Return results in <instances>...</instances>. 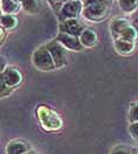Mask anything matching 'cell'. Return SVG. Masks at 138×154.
Wrapping results in <instances>:
<instances>
[{"label": "cell", "mask_w": 138, "mask_h": 154, "mask_svg": "<svg viewBox=\"0 0 138 154\" xmlns=\"http://www.w3.org/2000/svg\"><path fill=\"white\" fill-rule=\"evenodd\" d=\"M37 114L39 121L45 131L54 132V131H59L63 127V120L60 119V116L46 106H39L37 109Z\"/></svg>", "instance_id": "1"}, {"label": "cell", "mask_w": 138, "mask_h": 154, "mask_svg": "<svg viewBox=\"0 0 138 154\" xmlns=\"http://www.w3.org/2000/svg\"><path fill=\"white\" fill-rule=\"evenodd\" d=\"M32 61H33L34 67L39 71H43V72H50V71H53L56 68L53 58H52L49 50L46 48V46L38 47L36 52L33 53Z\"/></svg>", "instance_id": "2"}, {"label": "cell", "mask_w": 138, "mask_h": 154, "mask_svg": "<svg viewBox=\"0 0 138 154\" xmlns=\"http://www.w3.org/2000/svg\"><path fill=\"white\" fill-rule=\"evenodd\" d=\"M83 8H84V5H83L82 0L65 1L60 12L58 14L60 23L65 21V20H70V19H78V17L82 15Z\"/></svg>", "instance_id": "3"}, {"label": "cell", "mask_w": 138, "mask_h": 154, "mask_svg": "<svg viewBox=\"0 0 138 154\" xmlns=\"http://www.w3.org/2000/svg\"><path fill=\"white\" fill-rule=\"evenodd\" d=\"M110 6V4H95L84 6L82 15L88 21H99L109 14Z\"/></svg>", "instance_id": "4"}, {"label": "cell", "mask_w": 138, "mask_h": 154, "mask_svg": "<svg viewBox=\"0 0 138 154\" xmlns=\"http://www.w3.org/2000/svg\"><path fill=\"white\" fill-rule=\"evenodd\" d=\"M45 46H46V48L49 50L52 58H53L56 68L64 67L67 63V51H66V48L57 40H52L50 42H47Z\"/></svg>", "instance_id": "5"}, {"label": "cell", "mask_w": 138, "mask_h": 154, "mask_svg": "<svg viewBox=\"0 0 138 154\" xmlns=\"http://www.w3.org/2000/svg\"><path fill=\"white\" fill-rule=\"evenodd\" d=\"M86 27L84 24H82L78 19H70V20H65L59 24V32L71 34L73 37L79 38L82 35V33L84 32Z\"/></svg>", "instance_id": "6"}, {"label": "cell", "mask_w": 138, "mask_h": 154, "mask_svg": "<svg viewBox=\"0 0 138 154\" xmlns=\"http://www.w3.org/2000/svg\"><path fill=\"white\" fill-rule=\"evenodd\" d=\"M56 40L59 41L66 50H70V51L80 52L83 51V48H84L83 44L80 42V39L77 38V37H73L71 34H67V33L59 32Z\"/></svg>", "instance_id": "7"}, {"label": "cell", "mask_w": 138, "mask_h": 154, "mask_svg": "<svg viewBox=\"0 0 138 154\" xmlns=\"http://www.w3.org/2000/svg\"><path fill=\"white\" fill-rule=\"evenodd\" d=\"M1 79H4V81L10 86V87H15L18 85L21 84L23 81V75L21 73L14 68V67H6L5 71L1 72Z\"/></svg>", "instance_id": "8"}, {"label": "cell", "mask_w": 138, "mask_h": 154, "mask_svg": "<svg viewBox=\"0 0 138 154\" xmlns=\"http://www.w3.org/2000/svg\"><path fill=\"white\" fill-rule=\"evenodd\" d=\"M131 24L129 23V20L125 18H113L110 23V31H111V35H112L113 40H117L120 37V33L125 29L127 26H130Z\"/></svg>", "instance_id": "9"}, {"label": "cell", "mask_w": 138, "mask_h": 154, "mask_svg": "<svg viewBox=\"0 0 138 154\" xmlns=\"http://www.w3.org/2000/svg\"><path fill=\"white\" fill-rule=\"evenodd\" d=\"M31 149V147L24 141L20 140H12L6 146V153L7 154H25Z\"/></svg>", "instance_id": "10"}, {"label": "cell", "mask_w": 138, "mask_h": 154, "mask_svg": "<svg viewBox=\"0 0 138 154\" xmlns=\"http://www.w3.org/2000/svg\"><path fill=\"white\" fill-rule=\"evenodd\" d=\"M79 39L84 47H93L97 45V41H98L97 33L92 28H85Z\"/></svg>", "instance_id": "11"}, {"label": "cell", "mask_w": 138, "mask_h": 154, "mask_svg": "<svg viewBox=\"0 0 138 154\" xmlns=\"http://www.w3.org/2000/svg\"><path fill=\"white\" fill-rule=\"evenodd\" d=\"M113 46L116 52H118L119 54H131L135 50V42L131 41H126L123 39H117L113 40Z\"/></svg>", "instance_id": "12"}, {"label": "cell", "mask_w": 138, "mask_h": 154, "mask_svg": "<svg viewBox=\"0 0 138 154\" xmlns=\"http://www.w3.org/2000/svg\"><path fill=\"white\" fill-rule=\"evenodd\" d=\"M20 2L14 0H1V12L2 14H15L20 8Z\"/></svg>", "instance_id": "13"}, {"label": "cell", "mask_w": 138, "mask_h": 154, "mask_svg": "<svg viewBox=\"0 0 138 154\" xmlns=\"http://www.w3.org/2000/svg\"><path fill=\"white\" fill-rule=\"evenodd\" d=\"M0 24H1V27L5 28L6 31L14 29L18 26V19L13 14H1Z\"/></svg>", "instance_id": "14"}, {"label": "cell", "mask_w": 138, "mask_h": 154, "mask_svg": "<svg viewBox=\"0 0 138 154\" xmlns=\"http://www.w3.org/2000/svg\"><path fill=\"white\" fill-rule=\"evenodd\" d=\"M118 5L124 13H135L138 7V0H118Z\"/></svg>", "instance_id": "15"}, {"label": "cell", "mask_w": 138, "mask_h": 154, "mask_svg": "<svg viewBox=\"0 0 138 154\" xmlns=\"http://www.w3.org/2000/svg\"><path fill=\"white\" fill-rule=\"evenodd\" d=\"M20 6L27 14H36L39 10V2L38 0H21Z\"/></svg>", "instance_id": "16"}, {"label": "cell", "mask_w": 138, "mask_h": 154, "mask_svg": "<svg viewBox=\"0 0 138 154\" xmlns=\"http://www.w3.org/2000/svg\"><path fill=\"white\" fill-rule=\"evenodd\" d=\"M137 38L138 32L132 25L127 26L125 29L120 33V37H119V39H123V40H126V41H131V42H135L137 40Z\"/></svg>", "instance_id": "17"}, {"label": "cell", "mask_w": 138, "mask_h": 154, "mask_svg": "<svg viewBox=\"0 0 138 154\" xmlns=\"http://www.w3.org/2000/svg\"><path fill=\"white\" fill-rule=\"evenodd\" d=\"M129 121L130 122H137L138 121V103L133 105L129 113Z\"/></svg>", "instance_id": "18"}, {"label": "cell", "mask_w": 138, "mask_h": 154, "mask_svg": "<svg viewBox=\"0 0 138 154\" xmlns=\"http://www.w3.org/2000/svg\"><path fill=\"white\" fill-rule=\"evenodd\" d=\"M111 154H132V151L126 146L120 145V146H116L111 151Z\"/></svg>", "instance_id": "19"}, {"label": "cell", "mask_w": 138, "mask_h": 154, "mask_svg": "<svg viewBox=\"0 0 138 154\" xmlns=\"http://www.w3.org/2000/svg\"><path fill=\"white\" fill-rule=\"evenodd\" d=\"M129 132H130V134L132 135L133 139L138 140V121L137 122H130Z\"/></svg>", "instance_id": "20"}, {"label": "cell", "mask_w": 138, "mask_h": 154, "mask_svg": "<svg viewBox=\"0 0 138 154\" xmlns=\"http://www.w3.org/2000/svg\"><path fill=\"white\" fill-rule=\"evenodd\" d=\"M84 6L88 5H95V4H112V0H82Z\"/></svg>", "instance_id": "21"}, {"label": "cell", "mask_w": 138, "mask_h": 154, "mask_svg": "<svg viewBox=\"0 0 138 154\" xmlns=\"http://www.w3.org/2000/svg\"><path fill=\"white\" fill-rule=\"evenodd\" d=\"M12 92V87H10L5 81L4 79H1V97H7L10 93Z\"/></svg>", "instance_id": "22"}, {"label": "cell", "mask_w": 138, "mask_h": 154, "mask_svg": "<svg viewBox=\"0 0 138 154\" xmlns=\"http://www.w3.org/2000/svg\"><path fill=\"white\" fill-rule=\"evenodd\" d=\"M131 25L133 26L138 32V11L132 13V18H131Z\"/></svg>", "instance_id": "23"}, {"label": "cell", "mask_w": 138, "mask_h": 154, "mask_svg": "<svg viewBox=\"0 0 138 154\" xmlns=\"http://www.w3.org/2000/svg\"><path fill=\"white\" fill-rule=\"evenodd\" d=\"M25 154H37V152L36 151H33V149H30L28 152H26Z\"/></svg>", "instance_id": "24"}, {"label": "cell", "mask_w": 138, "mask_h": 154, "mask_svg": "<svg viewBox=\"0 0 138 154\" xmlns=\"http://www.w3.org/2000/svg\"><path fill=\"white\" fill-rule=\"evenodd\" d=\"M132 154H138V151H136V149H135V151H132Z\"/></svg>", "instance_id": "25"}, {"label": "cell", "mask_w": 138, "mask_h": 154, "mask_svg": "<svg viewBox=\"0 0 138 154\" xmlns=\"http://www.w3.org/2000/svg\"><path fill=\"white\" fill-rule=\"evenodd\" d=\"M14 1H18V2H20V1H21V0H14Z\"/></svg>", "instance_id": "26"}]
</instances>
